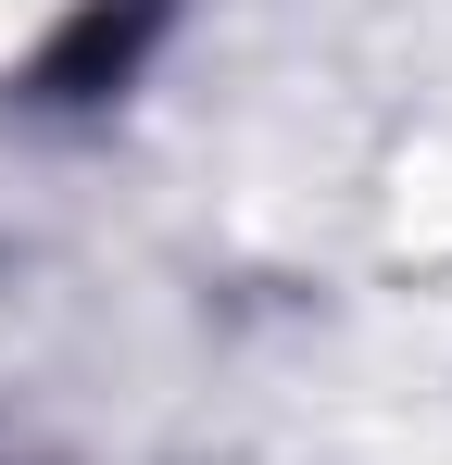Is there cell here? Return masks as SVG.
Segmentation results:
<instances>
[{
	"label": "cell",
	"mask_w": 452,
	"mask_h": 465,
	"mask_svg": "<svg viewBox=\"0 0 452 465\" xmlns=\"http://www.w3.org/2000/svg\"><path fill=\"white\" fill-rule=\"evenodd\" d=\"M176 13H189V0H64V25H51L38 64H25V101H38V114L126 101V88L151 76V51L176 38Z\"/></svg>",
	"instance_id": "6da1fadb"
}]
</instances>
